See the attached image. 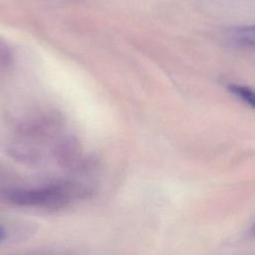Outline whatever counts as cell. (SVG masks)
<instances>
[{"mask_svg":"<svg viewBox=\"0 0 255 255\" xmlns=\"http://www.w3.org/2000/svg\"><path fill=\"white\" fill-rule=\"evenodd\" d=\"M228 91L233 94L236 98L240 99L246 105L255 109V90L242 85L230 84L227 86Z\"/></svg>","mask_w":255,"mask_h":255,"instance_id":"3957f363","label":"cell"},{"mask_svg":"<svg viewBox=\"0 0 255 255\" xmlns=\"http://www.w3.org/2000/svg\"><path fill=\"white\" fill-rule=\"evenodd\" d=\"M6 237H7V231L5 230L4 227L0 225V243L3 242L6 239Z\"/></svg>","mask_w":255,"mask_h":255,"instance_id":"5b68a950","label":"cell"},{"mask_svg":"<svg viewBox=\"0 0 255 255\" xmlns=\"http://www.w3.org/2000/svg\"><path fill=\"white\" fill-rule=\"evenodd\" d=\"M87 193L84 185L70 180H60L33 187H8L3 197L11 204L25 207L61 208Z\"/></svg>","mask_w":255,"mask_h":255,"instance_id":"6da1fadb","label":"cell"},{"mask_svg":"<svg viewBox=\"0 0 255 255\" xmlns=\"http://www.w3.org/2000/svg\"><path fill=\"white\" fill-rule=\"evenodd\" d=\"M13 62V54L8 44L0 38V74L7 71Z\"/></svg>","mask_w":255,"mask_h":255,"instance_id":"277c9868","label":"cell"},{"mask_svg":"<svg viewBox=\"0 0 255 255\" xmlns=\"http://www.w3.org/2000/svg\"><path fill=\"white\" fill-rule=\"evenodd\" d=\"M228 38L238 46L255 49V25L232 28L228 32Z\"/></svg>","mask_w":255,"mask_h":255,"instance_id":"7a4b0ae2","label":"cell"},{"mask_svg":"<svg viewBox=\"0 0 255 255\" xmlns=\"http://www.w3.org/2000/svg\"><path fill=\"white\" fill-rule=\"evenodd\" d=\"M250 235L252 236V237H254L255 238V223L253 224V226L251 227V229H250Z\"/></svg>","mask_w":255,"mask_h":255,"instance_id":"8992f818","label":"cell"}]
</instances>
